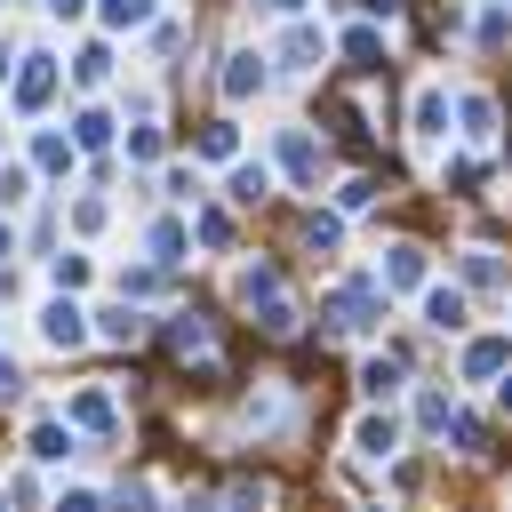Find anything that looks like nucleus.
I'll list each match as a JSON object with an SVG mask.
<instances>
[{
  "label": "nucleus",
  "instance_id": "nucleus-34",
  "mask_svg": "<svg viewBox=\"0 0 512 512\" xmlns=\"http://www.w3.org/2000/svg\"><path fill=\"white\" fill-rule=\"evenodd\" d=\"M264 8H272V16H296V8H304V0H264Z\"/></svg>",
  "mask_w": 512,
  "mask_h": 512
},
{
  "label": "nucleus",
  "instance_id": "nucleus-22",
  "mask_svg": "<svg viewBox=\"0 0 512 512\" xmlns=\"http://www.w3.org/2000/svg\"><path fill=\"white\" fill-rule=\"evenodd\" d=\"M144 16H152V0H104V24H112V32H136Z\"/></svg>",
  "mask_w": 512,
  "mask_h": 512
},
{
  "label": "nucleus",
  "instance_id": "nucleus-9",
  "mask_svg": "<svg viewBox=\"0 0 512 512\" xmlns=\"http://www.w3.org/2000/svg\"><path fill=\"white\" fill-rule=\"evenodd\" d=\"M32 456H40V464H64V456H72V424H64V416H40V424H32Z\"/></svg>",
  "mask_w": 512,
  "mask_h": 512
},
{
  "label": "nucleus",
  "instance_id": "nucleus-19",
  "mask_svg": "<svg viewBox=\"0 0 512 512\" xmlns=\"http://www.w3.org/2000/svg\"><path fill=\"white\" fill-rule=\"evenodd\" d=\"M152 264H184V224H152Z\"/></svg>",
  "mask_w": 512,
  "mask_h": 512
},
{
  "label": "nucleus",
  "instance_id": "nucleus-30",
  "mask_svg": "<svg viewBox=\"0 0 512 512\" xmlns=\"http://www.w3.org/2000/svg\"><path fill=\"white\" fill-rule=\"evenodd\" d=\"M88 280V256H56V288H80Z\"/></svg>",
  "mask_w": 512,
  "mask_h": 512
},
{
  "label": "nucleus",
  "instance_id": "nucleus-10",
  "mask_svg": "<svg viewBox=\"0 0 512 512\" xmlns=\"http://www.w3.org/2000/svg\"><path fill=\"white\" fill-rule=\"evenodd\" d=\"M416 280H424V248H408V240L384 248V288H416Z\"/></svg>",
  "mask_w": 512,
  "mask_h": 512
},
{
  "label": "nucleus",
  "instance_id": "nucleus-28",
  "mask_svg": "<svg viewBox=\"0 0 512 512\" xmlns=\"http://www.w3.org/2000/svg\"><path fill=\"white\" fill-rule=\"evenodd\" d=\"M368 200H376L368 176H344V184H336V208H368Z\"/></svg>",
  "mask_w": 512,
  "mask_h": 512
},
{
  "label": "nucleus",
  "instance_id": "nucleus-21",
  "mask_svg": "<svg viewBox=\"0 0 512 512\" xmlns=\"http://www.w3.org/2000/svg\"><path fill=\"white\" fill-rule=\"evenodd\" d=\"M344 56H352V64H376V56H384L376 24H352V32H344Z\"/></svg>",
  "mask_w": 512,
  "mask_h": 512
},
{
  "label": "nucleus",
  "instance_id": "nucleus-13",
  "mask_svg": "<svg viewBox=\"0 0 512 512\" xmlns=\"http://www.w3.org/2000/svg\"><path fill=\"white\" fill-rule=\"evenodd\" d=\"M280 64H288V72H312V64H320V32H304V24H296V32L280 40Z\"/></svg>",
  "mask_w": 512,
  "mask_h": 512
},
{
  "label": "nucleus",
  "instance_id": "nucleus-25",
  "mask_svg": "<svg viewBox=\"0 0 512 512\" xmlns=\"http://www.w3.org/2000/svg\"><path fill=\"white\" fill-rule=\"evenodd\" d=\"M224 512H264V480H232L224 488Z\"/></svg>",
  "mask_w": 512,
  "mask_h": 512
},
{
  "label": "nucleus",
  "instance_id": "nucleus-15",
  "mask_svg": "<svg viewBox=\"0 0 512 512\" xmlns=\"http://www.w3.org/2000/svg\"><path fill=\"white\" fill-rule=\"evenodd\" d=\"M456 112H464V136H472V144H488V136H496V104H488V96H464Z\"/></svg>",
  "mask_w": 512,
  "mask_h": 512
},
{
  "label": "nucleus",
  "instance_id": "nucleus-26",
  "mask_svg": "<svg viewBox=\"0 0 512 512\" xmlns=\"http://www.w3.org/2000/svg\"><path fill=\"white\" fill-rule=\"evenodd\" d=\"M104 136H112V120H104V112H80V120H72V144H88V152H96Z\"/></svg>",
  "mask_w": 512,
  "mask_h": 512
},
{
  "label": "nucleus",
  "instance_id": "nucleus-12",
  "mask_svg": "<svg viewBox=\"0 0 512 512\" xmlns=\"http://www.w3.org/2000/svg\"><path fill=\"white\" fill-rule=\"evenodd\" d=\"M424 320L432 328H464V288H424Z\"/></svg>",
  "mask_w": 512,
  "mask_h": 512
},
{
  "label": "nucleus",
  "instance_id": "nucleus-37",
  "mask_svg": "<svg viewBox=\"0 0 512 512\" xmlns=\"http://www.w3.org/2000/svg\"><path fill=\"white\" fill-rule=\"evenodd\" d=\"M8 248H16V240H8V224H0V264H8Z\"/></svg>",
  "mask_w": 512,
  "mask_h": 512
},
{
  "label": "nucleus",
  "instance_id": "nucleus-3",
  "mask_svg": "<svg viewBox=\"0 0 512 512\" xmlns=\"http://www.w3.org/2000/svg\"><path fill=\"white\" fill-rule=\"evenodd\" d=\"M464 376H472V384L512 376V336H472V344H464Z\"/></svg>",
  "mask_w": 512,
  "mask_h": 512
},
{
  "label": "nucleus",
  "instance_id": "nucleus-14",
  "mask_svg": "<svg viewBox=\"0 0 512 512\" xmlns=\"http://www.w3.org/2000/svg\"><path fill=\"white\" fill-rule=\"evenodd\" d=\"M416 136H448V96L440 88H416Z\"/></svg>",
  "mask_w": 512,
  "mask_h": 512
},
{
  "label": "nucleus",
  "instance_id": "nucleus-4",
  "mask_svg": "<svg viewBox=\"0 0 512 512\" xmlns=\"http://www.w3.org/2000/svg\"><path fill=\"white\" fill-rule=\"evenodd\" d=\"M48 96H56V56H24V72H16V104L40 112Z\"/></svg>",
  "mask_w": 512,
  "mask_h": 512
},
{
  "label": "nucleus",
  "instance_id": "nucleus-31",
  "mask_svg": "<svg viewBox=\"0 0 512 512\" xmlns=\"http://www.w3.org/2000/svg\"><path fill=\"white\" fill-rule=\"evenodd\" d=\"M56 512H96V488H64V496H56Z\"/></svg>",
  "mask_w": 512,
  "mask_h": 512
},
{
  "label": "nucleus",
  "instance_id": "nucleus-1",
  "mask_svg": "<svg viewBox=\"0 0 512 512\" xmlns=\"http://www.w3.org/2000/svg\"><path fill=\"white\" fill-rule=\"evenodd\" d=\"M336 328H376L384 320V280H352V288H336Z\"/></svg>",
  "mask_w": 512,
  "mask_h": 512
},
{
  "label": "nucleus",
  "instance_id": "nucleus-24",
  "mask_svg": "<svg viewBox=\"0 0 512 512\" xmlns=\"http://www.w3.org/2000/svg\"><path fill=\"white\" fill-rule=\"evenodd\" d=\"M96 336H112V344H136V336H144V320L120 304V312H104V328H96Z\"/></svg>",
  "mask_w": 512,
  "mask_h": 512
},
{
  "label": "nucleus",
  "instance_id": "nucleus-8",
  "mask_svg": "<svg viewBox=\"0 0 512 512\" xmlns=\"http://www.w3.org/2000/svg\"><path fill=\"white\" fill-rule=\"evenodd\" d=\"M360 392H368V400H392V392H400V352L360 360Z\"/></svg>",
  "mask_w": 512,
  "mask_h": 512
},
{
  "label": "nucleus",
  "instance_id": "nucleus-2",
  "mask_svg": "<svg viewBox=\"0 0 512 512\" xmlns=\"http://www.w3.org/2000/svg\"><path fill=\"white\" fill-rule=\"evenodd\" d=\"M40 336H48L56 352H72V344H88V312H80L72 296H48V304H40Z\"/></svg>",
  "mask_w": 512,
  "mask_h": 512
},
{
  "label": "nucleus",
  "instance_id": "nucleus-35",
  "mask_svg": "<svg viewBox=\"0 0 512 512\" xmlns=\"http://www.w3.org/2000/svg\"><path fill=\"white\" fill-rule=\"evenodd\" d=\"M48 8H56V16H80V0H48Z\"/></svg>",
  "mask_w": 512,
  "mask_h": 512
},
{
  "label": "nucleus",
  "instance_id": "nucleus-5",
  "mask_svg": "<svg viewBox=\"0 0 512 512\" xmlns=\"http://www.w3.org/2000/svg\"><path fill=\"white\" fill-rule=\"evenodd\" d=\"M256 88H264V56H256V48H232V56H224V96L248 104Z\"/></svg>",
  "mask_w": 512,
  "mask_h": 512
},
{
  "label": "nucleus",
  "instance_id": "nucleus-29",
  "mask_svg": "<svg viewBox=\"0 0 512 512\" xmlns=\"http://www.w3.org/2000/svg\"><path fill=\"white\" fill-rule=\"evenodd\" d=\"M304 240H312V248H336L344 224H336V216H304Z\"/></svg>",
  "mask_w": 512,
  "mask_h": 512
},
{
  "label": "nucleus",
  "instance_id": "nucleus-18",
  "mask_svg": "<svg viewBox=\"0 0 512 512\" xmlns=\"http://www.w3.org/2000/svg\"><path fill=\"white\" fill-rule=\"evenodd\" d=\"M104 72H112V48H80V56H72V80H80V88H104Z\"/></svg>",
  "mask_w": 512,
  "mask_h": 512
},
{
  "label": "nucleus",
  "instance_id": "nucleus-27",
  "mask_svg": "<svg viewBox=\"0 0 512 512\" xmlns=\"http://www.w3.org/2000/svg\"><path fill=\"white\" fill-rule=\"evenodd\" d=\"M168 344H176V352H208V328H200V320H192V312H184V320H176V328H168Z\"/></svg>",
  "mask_w": 512,
  "mask_h": 512
},
{
  "label": "nucleus",
  "instance_id": "nucleus-36",
  "mask_svg": "<svg viewBox=\"0 0 512 512\" xmlns=\"http://www.w3.org/2000/svg\"><path fill=\"white\" fill-rule=\"evenodd\" d=\"M496 400H504V416H512V376H504V384H496Z\"/></svg>",
  "mask_w": 512,
  "mask_h": 512
},
{
  "label": "nucleus",
  "instance_id": "nucleus-7",
  "mask_svg": "<svg viewBox=\"0 0 512 512\" xmlns=\"http://www.w3.org/2000/svg\"><path fill=\"white\" fill-rule=\"evenodd\" d=\"M280 168H288V176H304V184H312V176H320V144H312V136H304V128H288V136H280Z\"/></svg>",
  "mask_w": 512,
  "mask_h": 512
},
{
  "label": "nucleus",
  "instance_id": "nucleus-33",
  "mask_svg": "<svg viewBox=\"0 0 512 512\" xmlns=\"http://www.w3.org/2000/svg\"><path fill=\"white\" fill-rule=\"evenodd\" d=\"M152 504H160V496H152V488H144V480H136V488H128V496H120V512H152Z\"/></svg>",
  "mask_w": 512,
  "mask_h": 512
},
{
  "label": "nucleus",
  "instance_id": "nucleus-16",
  "mask_svg": "<svg viewBox=\"0 0 512 512\" xmlns=\"http://www.w3.org/2000/svg\"><path fill=\"white\" fill-rule=\"evenodd\" d=\"M72 152H80V144H64V136H48V128L32 136V160H40L48 176H64V168H72Z\"/></svg>",
  "mask_w": 512,
  "mask_h": 512
},
{
  "label": "nucleus",
  "instance_id": "nucleus-32",
  "mask_svg": "<svg viewBox=\"0 0 512 512\" xmlns=\"http://www.w3.org/2000/svg\"><path fill=\"white\" fill-rule=\"evenodd\" d=\"M16 392H24V368H16L8 352H0V400H16Z\"/></svg>",
  "mask_w": 512,
  "mask_h": 512
},
{
  "label": "nucleus",
  "instance_id": "nucleus-20",
  "mask_svg": "<svg viewBox=\"0 0 512 512\" xmlns=\"http://www.w3.org/2000/svg\"><path fill=\"white\" fill-rule=\"evenodd\" d=\"M464 280H472V288H496V280H504L496 248H464Z\"/></svg>",
  "mask_w": 512,
  "mask_h": 512
},
{
  "label": "nucleus",
  "instance_id": "nucleus-23",
  "mask_svg": "<svg viewBox=\"0 0 512 512\" xmlns=\"http://www.w3.org/2000/svg\"><path fill=\"white\" fill-rule=\"evenodd\" d=\"M192 232H200L208 248H224V240H232V216H224V208H200V216H192Z\"/></svg>",
  "mask_w": 512,
  "mask_h": 512
},
{
  "label": "nucleus",
  "instance_id": "nucleus-6",
  "mask_svg": "<svg viewBox=\"0 0 512 512\" xmlns=\"http://www.w3.org/2000/svg\"><path fill=\"white\" fill-rule=\"evenodd\" d=\"M352 448H360L368 464H384V456L400 448V424H392V416H360V424H352Z\"/></svg>",
  "mask_w": 512,
  "mask_h": 512
},
{
  "label": "nucleus",
  "instance_id": "nucleus-17",
  "mask_svg": "<svg viewBox=\"0 0 512 512\" xmlns=\"http://www.w3.org/2000/svg\"><path fill=\"white\" fill-rule=\"evenodd\" d=\"M264 192H272V168L264 160H240L232 168V200H264Z\"/></svg>",
  "mask_w": 512,
  "mask_h": 512
},
{
  "label": "nucleus",
  "instance_id": "nucleus-11",
  "mask_svg": "<svg viewBox=\"0 0 512 512\" xmlns=\"http://www.w3.org/2000/svg\"><path fill=\"white\" fill-rule=\"evenodd\" d=\"M64 424H80V432H112V400L88 384V392H72V416Z\"/></svg>",
  "mask_w": 512,
  "mask_h": 512
}]
</instances>
